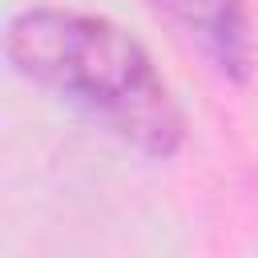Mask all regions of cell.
<instances>
[{
  "instance_id": "cell-1",
  "label": "cell",
  "mask_w": 258,
  "mask_h": 258,
  "mask_svg": "<svg viewBox=\"0 0 258 258\" xmlns=\"http://www.w3.org/2000/svg\"><path fill=\"white\" fill-rule=\"evenodd\" d=\"M8 64L77 105L117 141L165 161L185 141V113L153 56L113 20L73 8H24L4 24Z\"/></svg>"
},
{
  "instance_id": "cell-2",
  "label": "cell",
  "mask_w": 258,
  "mask_h": 258,
  "mask_svg": "<svg viewBox=\"0 0 258 258\" xmlns=\"http://www.w3.org/2000/svg\"><path fill=\"white\" fill-rule=\"evenodd\" d=\"M226 81H246L258 56V32L246 0H149Z\"/></svg>"
}]
</instances>
